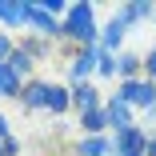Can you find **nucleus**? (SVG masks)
I'll use <instances>...</instances> for the list:
<instances>
[{
	"mask_svg": "<svg viewBox=\"0 0 156 156\" xmlns=\"http://www.w3.org/2000/svg\"><path fill=\"white\" fill-rule=\"evenodd\" d=\"M16 104L24 112H52V116H68L72 100H68V84L64 80H48V76H32L24 80Z\"/></svg>",
	"mask_w": 156,
	"mask_h": 156,
	"instance_id": "f257e3e1",
	"label": "nucleus"
},
{
	"mask_svg": "<svg viewBox=\"0 0 156 156\" xmlns=\"http://www.w3.org/2000/svg\"><path fill=\"white\" fill-rule=\"evenodd\" d=\"M60 28H64V44L72 48H92L100 40V20H96V4L92 0H72L64 20H60Z\"/></svg>",
	"mask_w": 156,
	"mask_h": 156,
	"instance_id": "f03ea898",
	"label": "nucleus"
},
{
	"mask_svg": "<svg viewBox=\"0 0 156 156\" xmlns=\"http://www.w3.org/2000/svg\"><path fill=\"white\" fill-rule=\"evenodd\" d=\"M112 96L120 100V104H128L132 112H156V84L152 80H116V92H112Z\"/></svg>",
	"mask_w": 156,
	"mask_h": 156,
	"instance_id": "7ed1b4c3",
	"label": "nucleus"
},
{
	"mask_svg": "<svg viewBox=\"0 0 156 156\" xmlns=\"http://www.w3.org/2000/svg\"><path fill=\"white\" fill-rule=\"evenodd\" d=\"M144 152H148V128L144 124L112 132V156H144Z\"/></svg>",
	"mask_w": 156,
	"mask_h": 156,
	"instance_id": "20e7f679",
	"label": "nucleus"
},
{
	"mask_svg": "<svg viewBox=\"0 0 156 156\" xmlns=\"http://www.w3.org/2000/svg\"><path fill=\"white\" fill-rule=\"evenodd\" d=\"M24 32H36V36L52 40V44H64V28H60V20L48 16V12L40 8V0H36V4H28V28H24Z\"/></svg>",
	"mask_w": 156,
	"mask_h": 156,
	"instance_id": "39448f33",
	"label": "nucleus"
},
{
	"mask_svg": "<svg viewBox=\"0 0 156 156\" xmlns=\"http://www.w3.org/2000/svg\"><path fill=\"white\" fill-rule=\"evenodd\" d=\"M104 96L108 92L96 84V80H84V84H68V100H72V112H92V108H104Z\"/></svg>",
	"mask_w": 156,
	"mask_h": 156,
	"instance_id": "423d86ee",
	"label": "nucleus"
},
{
	"mask_svg": "<svg viewBox=\"0 0 156 156\" xmlns=\"http://www.w3.org/2000/svg\"><path fill=\"white\" fill-rule=\"evenodd\" d=\"M92 76H96V44L72 52V60H68V80H64V84H84V80H92Z\"/></svg>",
	"mask_w": 156,
	"mask_h": 156,
	"instance_id": "0eeeda50",
	"label": "nucleus"
},
{
	"mask_svg": "<svg viewBox=\"0 0 156 156\" xmlns=\"http://www.w3.org/2000/svg\"><path fill=\"white\" fill-rule=\"evenodd\" d=\"M124 36H128V24L112 12V16L100 24V40H96V48H104V52H124Z\"/></svg>",
	"mask_w": 156,
	"mask_h": 156,
	"instance_id": "6e6552de",
	"label": "nucleus"
},
{
	"mask_svg": "<svg viewBox=\"0 0 156 156\" xmlns=\"http://www.w3.org/2000/svg\"><path fill=\"white\" fill-rule=\"evenodd\" d=\"M12 28H28V0H0V32L12 36Z\"/></svg>",
	"mask_w": 156,
	"mask_h": 156,
	"instance_id": "1a4fd4ad",
	"label": "nucleus"
},
{
	"mask_svg": "<svg viewBox=\"0 0 156 156\" xmlns=\"http://www.w3.org/2000/svg\"><path fill=\"white\" fill-rule=\"evenodd\" d=\"M104 116H108V136H112V132H124V128H132V124H136V112H132L128 104H120L112 92L104 96Z\"/></svg>",
	"mask_w": 156,
	"mask_h": 156,
	"instance_id": "9d476101",
	"label": "nucleus"
},
{
	"mask_svg": "<svg viewBox=\"0 0 156 156\" xmlns=\"http://www.w3.org/2000/svg\"><path fill=\"white\" fill-rule=\"evenodd\" d=\"M116 16L128 24V32H132V28L156 20V4H152V0H128V4H120V8H116Z\"/></svg>",
	"mask_w": 156,
	"mask_h": 156,
	"instance_id": "9b49d317",
	"label": "nucleus"
},
{
	"mask_svg": "<svg viewBox=\"0 0 156 156\" xmlns=\"http://www.w3.org/2000/svg\"><path fill=\"white\" fill-rule=\"evenodd\" d=\"M16 44H20L28 56H32L36 64H44V60H52V56H56V44H52V40H44V36H36V32H20V36H16Z\"/></svg>",
	"mask_w": 156,
	"mask_h": 156,
	"instance_id": "f8f14e48",
	"label": "nucleus"
},
{
	"mask_svg": "<svg viewBox=\"0 0 156 156\" xmlns=\"http://www.w3.org/2000/svg\"><path fill=\"white\" fill-rule=\"evenodd\" d=\"M68 156H112V136H76Z\"/></svg>",
	"mask_w": 156,
	"mask_h": 156,
	"instance_id": "ddd939ff",
	"label": "nucleus"
},
{
	"mask_svg": "<svg viewBox=\"0 0 156 156\" xmlns=\"http://www.w3.org/2000/svg\"><path fill=\"white\" fill-rule=\"evenodd\" d=\"M140 76H144V56L132 48L116 52V80H140Z\"/></svg>",
	"mask_w": 156,
	"mask_h": 156,
	"instance_id": "4468645a",
	"label": "nucleus"
},
{
	"mask_svg": "<svg viewBox=\"0 0 156 156\" xmlns=\"http://www.w3.org/2000/svg\"><path fill=\"white\" fill-rule=\"evenodd\" d=\"M76 128H80V136H108V116H104V108L80 112V116H76Z\"/></svg>",
	"mask_w": 156,
	"mask_h": 156,
	"instance_id": "2eb2a0df",
	"label": "nucleus"
},
{
	"mask_svg": "<svg viewBox=\"0 0 156 156\" xmlns=\"http://www.w3.org/2000/svg\"><path fill=\"white\" fill-rule=\"evenodd\" d=\"M8 68H12L20 80H32V76H36V60H32V56H28V52L16 44V48H12V56H8Z\"/></svg>",
	"mask_w": 156,
	"mask_h": 156,
	"instance_id": "dca6fc26",
	"label": "nucleus"
},
{
	"mask_svg": "<svg viewBox=\"0 0 156 156\" xmlns=\"http://www.w3.org/2000/svg\"><path fill=\"white\" fill-rule=\"evenodd\" d=\"M20 88H24V80H20L8 64H0V100H16Z\"/></svg>",
	"mask_w": 156,
	"mask_h": 156,
	"instance_id": "f3484780",
	"label": "nucleus"
},
{
	"mask_svg": "<svg viewBox=\"0 0 156 156\" xmlns=\"http://www.w3.org/2000/svg\"><path fill=\"white\" fill-rule=\"evenodd\" d=\"M96 76L100 80H116V52L96 48Z\"/></svg>",
	"mask_w": 156,
	"mask_h": 156,
	"instance_id": "a211bd4d",
	"label": "nucleus"
},
{
	"mask_svg": "<svg viewBox=\"0 0 156 156\" xmlns=\"http://www.w3.org/2000/svg\"><path fill=\"white\" fill-rule=\"evenodd\" d=\"M140 56H144V80L156 84V44H152L148 52H140Z\"/></svg>",
	"mask_w": 156,
	"mask_h": 156,
	"instance_id": "6ab92c4d",
	"label": "nucleus"
},
{
	"mask_svg": "<svg viewBox=\"0 0 156 156\" xmlns=\"http://www.w3.org/2000/svg\"><path fill=\"white\" fill-rule=\"evenodd\" d=\"M12 48H16V36H8V32H0V64H8V56H12Z\"/></svg>",
	"mask_w": 156,
	"mask_h": 156,
	"instance_id": "aec40b11",
	"label": "nucleus"
},
{
	"mask_svg": "<svg viewBox=\"0 0 156 156\" xmlns=\"http://www.w3.org/2000/svg\"><path fill=\"white\" fill-rule=\"evenodd\" d=\"M8 136H16V132H12V120H8L4 112H0V144H4Z\"/></svg>",
	"mask_w": 156,
	"mask_h": 156,
	"instance_id": "412c9836",
	"label": "nucleus"
},
{
	"mask_svg": "<svg viewBox=\"0 0 156 156\" xmlns=\"http://www.w3.org/2000/svg\"><path fill=\"white\" fill-rule=\"evenodd\" d=\"M144 156H156V132H148V152Z\"/></svg>",
	"mask_w": 156,
	"mask_h": 156,
	"instance_id": "4be33fe9",
	"label": "nucleus"
},
{
	"mask_svg": "<svg viewBox=\"0 0 156 156\" xmlns=\"http://www.w3.org/2000/svg\"><path fill=\"white\" fill-rule=\"evenodd\" d=\"M24 156H28V152H24ZM32 156H48V152H32Z\"/></svg>",
	"mask_w": 156,
	"mask_h": 156,
	"instance_id": "5701e85b",
	"label": "nucleus"
},
{
	"mask_svg": "<svg viewBox=\"0 0 156 156\" xmlns=\"http://www.w3.org/2000/svg\"><path fill=\"white\" fill-rule=\"evenodd\" d=\"M152 124H156V112H152Z\"/></svg>",
	"mask_w": 156,
	"mask_h": 156,
	"instance_id": "b1692460",
	"label": "nucleus"
}]
</instances>
